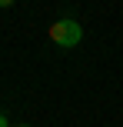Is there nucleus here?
<instances>
[{
	"mask_svg": "<svg viewBox=\"0 0 123 127\" xmlns=\"http://www.w3.org/2000/svg\"><path fill=\"white\" fill-rule=\"evenodd\" d=\"M50 40H53L57 47H77L80 40H83V27H80V20H70V17L53 20V27H50Z\"/></svg>",
	"mask_w": 123,
	"mask_h": 127,
	"instance_id": "f257e3e1",
	"label": "nucleus"
},
{
	"mask_svg": "<svg viewBox=\"0 0 123 127\" xmlns=\"http://www.w3.org/2000/svg\"><path fill=\"white\" fill-rule=\"evenodd\" d=\"M0 127H10V121H7V117H3V114H0Z\"/></svg>",
	"mask_w": 123,
	"mask_h": 127,
	"instance_id": "f03ea898",
	"label": "nucleus"
},
{
	"mask_svg": "<svg viewBox=\"0 0 123 127\" xmlns=\"http://www.w3.org/2000/svg\"><path fill=\"white\" fill-rule=\"evenodd\" d=\"M10 3H13V0H0V7H10Z\"/></svg>",
	"mask_w": 123,
	"mask_h": 127,
	"instance_id": "7ed1b4c3",
	"label": "nucleus"
},
{
	"mask_svg": "<svg viewBox=\"0 0 123 127\" xmlns=\"http://www.w3.org/2000/svg\"><path fill=\"white\" fill-rule=\"evenodd\" d=\"M20 127H30V124H20Z\"/></svg>",
	"mask_w": 123,
	"mask_h": 127,
	"instance_id": "20e7f679",
	"label": "nucleus"
}]
</instances>
